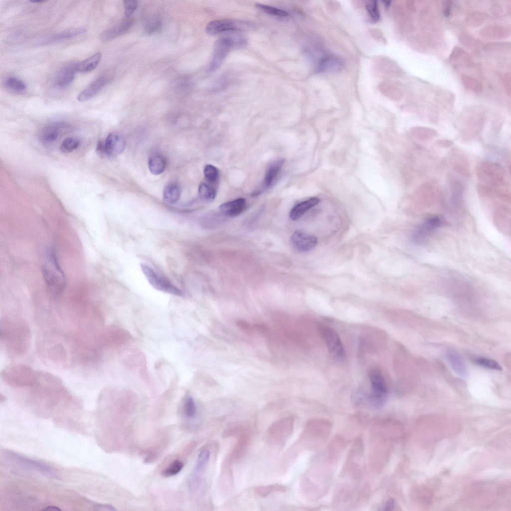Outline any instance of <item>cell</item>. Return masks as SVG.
<instances>
[{
	"label": "cell",
	"instance_id": "6da1fadb",
	"mask_svg": "<svg viewBox=\"0 0 511 511\" xmlns=\"http://www.w3.org/2000/svg\"><path fill=\"white\" fill-rule=\"evenodd\" d=\"M0 338L8 348L15 353L21 354L28 347L30 334L23 321L3 319L0 322Z\"/></svg>",
	"mask_w": 511,
	"mask_h": 511
},
{
	"label": "cell",
	"instance_id": "7a4b0ae2",
	"mask_svg": "<svg viewBox=\"0 0 511 511\" xmlns=\"http://www.w3.org/2000/svg\"><path fill=\"white\" fill-rule=\"evenodd\" d=\"M42 276L49 293L53 297L59 296L66 286L64 273L58 262L55 251L50 248L42 266Z\"/></svg>",
	"mask_w": 511,
	"mask_h": 511
},
{
	"label": "cell",
	"instance_id": "3957f363",
	"mask_svg": "<svg viewBox=\"0 0 511 511\" xmlns=\"http://www.w3.org/2000/svg\"><path fill=\"white\" fill-rule=\"evenodd\" d=\"M39 376V374L31 367L21 364L9 365L1 373L3 381L12 387L32 386L38 381Z\"/></svg>",
	"mask_w": 511,
	"mask_h": 511
},
{
	"label": "cell",
	"instance_id": "277c9868",
	"mask_svg": "<svg viewBox=\"0 0 511 511\" xmlns=\"http://www.w3.org/2000/svg\"><path fill=\"white\" fill-rule=\"evenodd\" d=\"M369 377L371 383V392L367 394V404L372 409H378L382 408L386 402L387 388L379 370L376 369L371 370Z\"/></svg>",
	"mask_w": 511,
	"mask_h": 511
},
{
	"label": "cell",
	"instance_id": "5b68a950",
	"mask_svg": "<svg viewBox=\"0 0 511 511\" xmlns=\"http://www.w3.org/2000/svg\"><path fill=\"white\" fill-rule=\"evenodd\" d=\"M246 44V40L239 36L228 35L220 38L215 43L209 71L213 72L218 69L232 48L244 46Z\"/></svg>",
	"mask_w": 511,
	"mask_h": 511
},
{
	"label": "cell",
	"instance_id": "8992f818",
	"mask_svg": "<svg viewBox=\"0 0 511 511\" xmlns=\"http://www.w3.org/2000/svg\"><path fill=\"white\" fill-rule=\"evenodd\" d=\"M294 422V418L289 416L273 423L265 434L267 442L274 445H283L292 434Z\"/></svg>",
	"mask_w": 511,
	"mask_h": 511
},
{
	"label": "cell",
	"instance_id": "52a82bcc",
	"mask_svg": "<svg viewBox=\"0 0 511 511\" xmlns=\"http://www.w3.org/2000/svg\"><path fill=\"white\" fill-rule=\"evenodd\" d=\"M234 437L237 440L235 446L226 459L227 465L238 462L246 453L252 438V431L247 425L241 424Z\"/></svg>",
	"mask_w": 511,
	"mask_h": 511
},
{
	"label": "cell",
	"instance_id": "ba28073f",
	"mask_svg": "<svg viewBox=\"0 0 511 511\" xmlns=\"http://www.w3.org/2000/svg\"><path fill=\"white\" fill-rule=\"evenodd\" d=\"M253 27V24L248 21L224 19L209 22L206 26L205 30L208 34L215 35L226 31H244Z\"/></svg>",
	"mask_w": 511,
	"mask_h": 511
},
{
	"label": "cell",
	"instance_id": "9c48e42d",
	"mask_svg": "<svg viewBox=\"0 0 511 511\" xmlns=\"http://www.w3.org/2000/svg\"><path fill=\"white\" fill-rule=\"evenodd\" d=\"M125 146L123 137L118 133L112 132L107 135L104 141L98 142L96 150L100 157H115L123 152Z\"/></svg>",
	"mask_w": 511,
	"mask_h": 511
},
{
	"label": "cell",
	"instance_id": "30bf717a",
	"mask_svg": "<svg viewBox=\"0 0 511 511\" xmlns=\"http://www.w3.org/2000/svg\"><path fill=\"white\" fill-rule=\"evenodd\" d=\"M7 453L10 460L23 468L35 471L51 479L59 478L57 471L47 464L32 460L13 452H8Z\"/></svg>",
	"mask_w": 511,
	"mask_h": 511
},
{
	"label": "cell",
	"instance_id": "8fae6325",
	"mask_svg": "<svg viewBox=\"0 0 511 511\" xmlns=\"http://www.w3.org/2000/svg\"><path fill=\"white\" fill-rule=\"evenodd\" d=\"M141 270L149 283L157 290L178 296H182V291L170 281L157 273L145 264L140 265Z\"/></svg>",
	"mask_w": 511,
	"mask_h": 511
},
{
	"label": "cell",
	"instance_id": "7c38bea8",
	"mask_svg": "<svg viewBox=\"0 0 511 511\" xmlns=\"http://www.w3.org/2000/svg\"><path fill=\"white\" fill-rule=\"evenodd\" d=\"M317 329L330 354L337 359L344 358V348L337 333L332 328L324 325H318Z\"/></svg>",
	"mask_w": 511,
	"mask_h": 511
},
{
	"label": "cell",
	"instance_id": "4fadbf2b",
	"mask_svg": "<svg viewBox=\"0 0 511 511\" xmlns=\"http://www.w3.org/2000/svg\"><path fill=\"white\" fill-rule=\"evenodd\" d=\"M69 126L65 123L54 122L43 127L39 132L38 138L43 145L51 146L54 144L69 129Z\"/></svg>",
	"mask_w": 511,
	"mask_h": 511
},
{
	"label": "cell",
	"instance_id": "5bb4252c",
	"mask_svg": "<svg viewBox=\"0 0 511 511\" xmlns=\"http://www.w3.org/2000/svg\"><path fill=\"white\" fill-rule=\"evenodd\" d=\"M442 224V220L438 217L427 219L414 232L412 238L413 241L416 244H422Z\"/></svg>",
	"mask_w": 511,
	"mask_h": 511
},
{
	"label": "cell",
	"instance_id": "9a60e30c",
	"mask_svg": "<svg viewBox=\"0 0 511 511\" xmlns=\"http://www.w3.org/2000/svg\"><path fill=\"white\" fill-rule=\"evenodd\" d=\"M291 244L297 250L306 252L313 249L317 245V239L313 235L301 231H295L290 238Z\"/></svg>",
	"mask_w": 511,
	"mask_h": 511
},
{
	"label": "cell",
	"instance_id": "2e32d148",
	"mask_svg": "<svg viewBox=\"0 0 511 511\" xmlns=\"http://www.w3.org/2000/svg\"><path fill=\"white\" fill-rule=\"evenodd\" d=\"M210 456V452L208 449H203L199 454L195 466L192 474L189 479V488L190 491L193 490L197 484L201 473L206 467Z\"/></svg>",
	"mask_w": 511,
	"mask_h": 511
},
{
	"label": "cell",
	"instance_id": "e0dca14e",
	"mask_svg": "<svg viewBox=\"0 0 511 511\" xmlns=\"http://www.w3.org/2000/svg\"><path fill=\"white\" fill-rule=\"evenodd\" d=\"M108 78L106 76H101L93 81L77 96L79 102L87 101L96 95L107 83Z\"/></svg>",
	"mask_w": 511,
	"mask_h": 511
},
{
	"label": "cell",
	"instance_id": "ac0fdd59",
	"mask_svg": "<svg viewBox=\"0 0 511 511\" xmlns=\"http://www.w3.org/2000/svg\"><path fill=\"white\" fill-rule=\"evenodd\" d=\"M133 24V19L126 18L118 23L103 31L100 36L101 40L107 41L121 35L129 30Z\"/></svg>",
	"mask_w": 511,
	"mask_h": 511
},
{
	"label": "cell",
	"instance_id": "d6986e66",
	"mask_svg": "<svg viewBox=\"0 0 511 511\" xmlns=\"http://www.w3.org/2000/svg\"><path fill=\"white\" fill-rule=\"evenodd\" d=\"M76 72L75 63L66 65L59 69L54 80L55 86L59 88L68 87L72 82Z\"/></svg>",
	"mask_w": 511,
	"mask_h": 511
},
{
	"label": "cell",
	"instance_id": "ffe728a7",
	"mask_svg": "<svg viewBox=\"0 0 511 511\" xmlns=\"http://www.w3.org/2000/svg\"><path fill=\"white\" fill-rule=\"evenodd\" d=\"M284 163L285 159L281 158L272 162L268 166L263 181L262 188L257 193L256 196L271 186Z\"/></svg>",
	"mask_w": 511,
	"mask_h": 511
},
{
	"label": "cell",
	"instance_id": "44dd1931",
	"mask_svg": "<svg viewBox=\"0 0 511 511\" xmlns=\"http://www.w3.org/2000/svg\"><path fill=\"white\" fill-rule=\"evenodd\" d=\"M245 206V199L238 198L222 204L220 206L219 209L223 215L229 217H235L241 214Z\"/></svg>",
	"mask_w": 511,
	"mask_h": 511
},
{
	"label": "cell",
	"instance_id": "7402d4cb",
	"mask_svg": "<svg viewBox=\"0 0 511 511\" xmlns=\"http://www.w3.org/2000/svg\"><path fill=\"white\" fill-rule=\"evenodd\" d=\"M343 67V62L341 59L333 55H326L319 60L317 71H335L340 70Z\"/></svg>",
	"mask_w": 511,
	"mask_h": 511
},
{
	"label": "cell",
	"instance_id": "603a6c76",
	"mask_svg": "<svg viewBox=\"0 0 511 511\" xmlns=\"http://www.w3.org/2000/svg\"><path fill=\"white\" fill-rule=\"evenodd\" d=\"M319 202L320 199L318 198L312 197L296 204L290 211V218L293 221L297 220Z\"/></svg>",
	"mask_w": 511,
	"mask_h": 511
},
{
	"label": "cell",
	"instance_id": "cb8c5ba5",
	"mask_svg": "<svg viewBox=\"0 0 511 511\" xmlns=\"http://www.w3.org/2000/svg\"><path fill=\"white\" fill-rule=\"evenodd\" d=\"M102 57V53L96 52L80 62L75 63L76 72L85 73L90 72L95 69L98 66Z\"/></svg>",
	"mask_w": 511,
	"mask_h": 511
},
{
	"label": "cell",
	"instance_id": "d4e9b609",
	"mask_svg": "<svg viewBox=\"0 0 511 511\" xmlns=\"http://www.w3.org/2000/svg\"><path fill=\"white\" fill-rule=\"evenodd\" d=\"M447 358L455 372L462 377L467 376V370L466 365L458 353L450 351L447 353Z\"/></svg>",
	"mask_w": 511,
	"mask_h": 511
},
{
	"label": "cell",
	"instance_id": "484cf974",
	"mask_svg": "<svg viewBox=\"0 0 511 511\" xmlns=\"http://www.w3.org/2000/svg\"><path fill=\"white\" fill-rule=\"evenodd\" d=\"M3 85L8 91L18 94L24 93L26 90L25 82L15 76L6 77L4 80Z\"/></svg>",
	"mask_w": 511,
	"mask_h": 511
},
{
	"label": "cell",
	"instance_id": "4316f807",
	"mask_svg": "<svg viewBox=\"0 0 511 511\" xmlns=\"http://www.w3.org/2000/svg\"><path fill=\"white\" fill-rule=\"evenodd\" d=\"M181 196V189L178 184L170 183L164 188L163 194V201L169 204L176 203Z\"/></svg>",
	"mask_w": 511,
	"mask_h": 511
},
{
	"label": "cell",
	"instance_id": "83f0119b",
	"mask_svg": "<svg viewBox=\"0 0 511 511\" xmlns=\"http://www.w3.org/2000/svg\"><path fill=\"white\" fill-rule=\"evenodd\" d=\"M165 166V160L164 158L160 155L155 154L152 155L149 159V169L153 174H161L164 171Z\"/></svg>",
	"mask_w": 511,
	"mask_h": 511
},
{
	"label": "cell",
	"instance_id": "f1b7e54d",
	"mask_svg": "<svg viewBox=\"0 0 511 511\" xmlns=\"http://www.w3.org/2000/svg\"><path fill=\"white\" fill-rule=\"evenodd\" d=\"M86 29L83 27H78L64 30L56 34L51 37L49 40L56 41L69 39L86 32Z\"/></svg>",
	"mask_w": 511,
	"mask_h": 511
},
{
	"label": "cell",
	"instance_id": "f546056e",
	"mask_svg": "<svg viewBox=\"0 0 511 511\" xmlns=\"http://www.w3.org/2000/svg\"><path fill=\"white\" fill-rule=\"evenodd\" d=\"M286 491V487L278 484L257 487L254 490L256 495L262 498H265L273 493H284Z\"/></svg>",
	"mask_w": 511,
	"mask_h": 511
},
{
	"label": "cell",
	"instance_id": "4dcf8cb0",
	"mask_svg": "<svg viewBox=\"0 0 511 511\" xmlns=\"http://www.w3.org/2000/svg\"><path fill=\"white\" fill-rule=\"evenodd\" d=\"M198 196L203 201L206 202L213 201L216 196V191L208 184L202 183L198 188Z\"/></svg>",
	"mask_w": 511,
	"mask_h": 511
},
{
	"label": "cell",
	"instance_id": "1f68e13d",
	"mask_svg": "<svg viewBox=\"0 0 511 511\" xmlns=\"http://www.w3.org/2000/svg\"><path fill=\"white\" fill-rule=\"evenodd\" d=\"M80 144V141L77 138L67 137L61 142L59 149L63 153L67 154L76 149Z\"/></svg>",
	"mask_w": 511,
	"mask_h": 511
},
{
	"label": "cell",
	"instance_id": "d6a6232c",
	"mask_svg": "<svg viewBox=\"0 0 511 511\" xmlns=\"http://www.w3.org/2000/svg\"><path fill=\"white\" fill-rule=\"evenodd\" d=\"M256 6L258 9L270 15L280 17H285L287 16L289 14L287 11L283 9L268 5L257 3L256 4Z\"/></svg>",
	"mask_w": 511,
	"mask_h": 511
},
{
	"label": "cell",
	"instance_id": "836d02e7",
	"mask_svg": "<svg viewBox=\"0 0 511 511\" xmlns=\"http://www.w3.org/2000/svg\"><path fill=\"white\" fill-rule=\"evenodd\" d=\"M184 464L181 461L178 459L175 460L162 471L161 474L165 477L176 475L182 470Z\"/></svg>",
	"mask_w": 511,
	"mask_h": 511
},
{
	"label": "cell",
	"instance_id": "e575fe53",
	"mask_svg": "<svg viewBox=\"0 0 511 511\" xmlns=\"http://www.w3.org/2000/svg\"><path fill=\"white\" fill-rule=\"evenodd\" d=\"M204 174L206 180L211 184L216 182L219 176L218 169L211 164H208L205 166L204 169Z\"/></svg>",
	"mask_w": 511,
	"mask_h": 511
},
{
	"label": "cell",
	"instance_id": "d590c367",
	"mask_svg": "<svg viewBox=\"0 0 511 511\" xmlns=\"http://www.w3.org/2000/svg\"><path fill=\"white\" fill-rule=\"evenodd\" d=\"M196 412L195 404L193 399L189 397L184 405L183 413L185 418L188 420H192L194 417Z\"/></svg>",
	"mask_w": 511,
	"mask_h": 511
},
{
	"label": "cell",
	"instance_id": "8d00e7d4",
	"mask_svg": "<svg viewBox=\"0 0 511 511\" xmlns=\"http://www.w3.org/2000/svg\"><path fill=\"white\" fill-rule=\"evenodd\" d=\"M366 8L369 15L373 21L376 22L379 20L380 19V12L377 1H368L366 4Z\"/></svg>",
	"mask_w": 511,
	"mask_h": 511
},
{
	"label": "cell",
	"instance_id": "74e56055",
	"mask_svg": "<svg viewBox=\"0 0 511 511\" xmlns=\"http://www.w3.org/2000/svg\"><path fill=\"white\" fill-rule=\"evenodd\" d=\"M474 361L477 364L486 368L497 370L502 369L501 366L498 362L491 359L485 357H478L475 358Z\"/></svg>",
	"mask_w": 511,
	"mask_h": 511
},
{
	"label": "cell",
	"instance_id": "f35d334b",
	"mask_svg": "<svg viewBox=\"0 0 511 511\" xmlns=\"http://www.w3.org/2000/svg\"><path fill=\"white\" fill-rule=\"evenodd\" d=\"M124 13L126 18H130L136 9L138 4L134 0H124Z\"/></svg>",
	"mask_w": 511,
	"mask_h": 511
},
{
	"label": "cell",
	"instance_id": "ab89813d",
	"mask_svg": "<svg viewBox=\"0 0 511 511\" xmlns=\"http://www.w3.org/2000/svg\"><path fill=\"white\" fill-rule=\"evenodd\" d=\"M236 324L240 329L247 333H251L253 332L254 328L250 323L246 321L243 320H237Z\"/></svg>",
	"mask_w": 511,
	"mask_h": 511
},
{
	"label": "cell",
	"instance_id": "60d3db41",
	"mask_svg": "<svg viewBox=\"0 0 511 511\" xmlns=\"http://www.w3.org/2000/svg\"><path fill=\"white\" fill-rule=\"evenodd\" d=\"M161 23L158 20H155L154 21H151L150 23H147L146 26V30L147 32L151 33H154L161 28Z\"/></svg>",
	"mask_w": 511,
	"mask_h": 511
},
{
	"label": "cell",
	"instance_id": "b9f144b4",
	"mask_svg": "<svg viewBox=\"0 0 511 511\" xmlns=\"http://www.w3.org/2000/svg\"><path fill=\"white\" fill-rule=\"evenodd\" d=\"M96 510L98 511H113L115 508L110 505L99 504L95 506Z\"/></svg>",
	"mask_w": 511,
	"mask_h": 511
},
{
	"label": "cell",
	"instance_id": "7bdbcfd3",
	"mask_svg": "<svg viewBox=\"0 0 511 511\" xmlns=\"http://www.w3.org/2000/svg\"><path fill=\"white\" fill-rule=\"evenodd\" d=\"M395 501L393 499H389L385 503V510H392L395 506Z\"/></svg>",
	"mask_w": 511,
	"mask_h": 511
},
{
	"label": "cell",
	"instance_id": "ee69618b",
	"mask_svg": "<svg viewBox=\"0 0 511 511\" xmlns=\"http://www.w3.org/2000/svg\"><path fill=\"white\" fill-rule=\"evenodd\" d=\"M254 327L260 332H265L267 330L266 327L263 326V325L256 324L254 326Z\"/></svg>",
	"mask_w": 511,
	"mask_h": 511
},
{
	"label": "cell",
	"instance_id": "f6af8a7d",
	"mask_svg": "<svg viewBox=\"0 0 511 511\" xmlns=\"http://www.w3.org/2000/svg\"><path fill=\"white\" fill-rule=\"evenodd\" d=\"M61 510L58 507L50 506L43 509L42 511H59Z\"/></svg>",
	"mask_w": 511,
	"mask_h": 511
},
{
	"label": "cell",
	"instance_id": "bcb514c9",
	"mask_svg": "<svg viewBox=\"0 0 511 511\" xmlns=\"http://www.w3.org/2000/svg\"><path fill=\"white\" fill-rule=\"evenodd\" d=\"M43 1H41V0H38V1H30V2L31 3H39V2L40 3V2H43Z\"/></svg>",
	"mask_w": 511,
	"mask_h": 511
}]
</instances>
